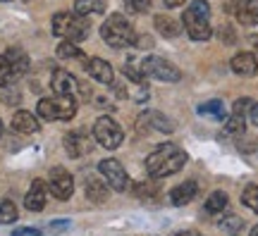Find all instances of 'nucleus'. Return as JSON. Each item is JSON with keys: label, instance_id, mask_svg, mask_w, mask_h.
<instances>
[{"label": "nucleus", "instance_id": "473e14b6", "mask_svg": "<svg viewBox=\"0 0 258 236\" xmlns=\"http://www.w3.org/2000/svg\"><path fill=\"white\" fill-rule=\"evenodd\" d=\"M48 227H50V234H62V231H67L72 227V222L70 219H53Z\"/></svg>", "mask_w": 258, "mask_h": 236}, {"label": "nucleus", "instance_id": "9b49d317", "mask_svg": "<svg viewBox=\"0 0 258 236\" xmlns=\"http://www.w3.org/2000/svg\"><path fill=\"white\" fill-rule=\"evenodd\" d=\"M50 89H53L55 96H77V91L82 89V82L74 79L70 72L57 69V72L53 74V79H50Z\"/></svg>", "mask_w": 258, "mask_h": 236}, {"label": "nucleus", "instance_id": "4be33fe9", "mask_svg": "<svg viewBox=\"0 0 258 236\" xmlns=\"http://www.w3.org/2000/svg\"><path fill=\"white\" fill-rule=\"evenodd\" d=\"M199 112H201L203 117L227 119V112H225V105H222V100H208V103H201V105H199Z\"/></svg>", "mask_w": 258, "mask_h": 236}, {"label": "nucleus", "instance_id": "c9c22d12", "mask_svg": "<svg viewBox=\"0 0 258 236\" xmlns=\"http://www.w3.org/2000/svg\"><path fill=\"white\" fill-rule=\"evenodd\" d=\"M251 122L258 127V103H253V108H251Z\"/></svg>", "mask_w": 258, "mask_h": 236}, {"label": "nucleus", "instance_id": "c756f323", "mask_svg": "<svg viewBox=\"0 0 258 236\" xmlns=\"http://www.w3.org/2000/svg\"><path fill=\"white\" fill-rule=\"evenodd\" d=\"M253 108V100L251 98H239L234 100V105H232V115H239V117H246Z\"/></svg>", "mask_w": 258, "mask_h": 236}, {"label": "nucleus", "instance_id": "412c9836", "mask_svg": "<svg viewBox=\"0 0 258 236\" xmlns=\"http://www.w3.org/2000/svg\"><path fill=\"white\" fill-rule=\"evenodd\" d=\"M5 57H8L10 64L15 67L17 76H22V74L29 69V57H27V53H24L22 48H10L8 53H5Z\"/></svg>", "mask_w": 258, "mask_h": 236}, {"label": "nucleus", "instance_id": "393cba45", "mask_svg": "<svg viewBox=\"0 0 258 236\" xmlns=\"http://www.w3.org/2000/svg\"><path fill=\"white\" fill-rule=\"evenodd\" d=\"M17 205L12 200H0V224H12V222H17Z\"/></svg>", "mask_w": 258, "mask_h": 236}, {"label": "nucleus", "instance_id": "72a5a7b5", "mask_svg": "<svg viewBox=\"0 0 258 236\" xmlns=\"http://www.w3.org/2000/svg\"><path fill=\"white\" fill-rule=\"evenodd\" d=\"M43 231L41 229H34V227H19L12 231V236H41Z\"/></svg>", "mask_w": 258, "mask_h": 236}, {"label": "nucleus", "instance_id": "f257e3e1", "mask_svg": "<svg viewBox=\"0 0 258 236\" xmlns=\"http://www.w3.org/2000/svg\"><path fill=\"white\" fill-rule=\"evenodd\" d=\"M186 163V153L175 143H163L158 145L153 153L146 158V172L156 179L177 174Z\"/></svg>", "mask_w": 258, "mask_h": 236}, {"label": "nucleus", "instance_id": "bb28decb", "mask_svg": "<svg viewBox=\"0 0 258 236\" xmlns=\"http://www.w3.org/2000/svg\"><path fill=\"white\" fill-rule=\"evenodd\" d=\"M241 203H244L246 208H251L253 212H258V186L256 184H249V186L244 189V193H241Z\"/></svg>", "mask_w": 258, "mask_h": 236}, {"label": "nucleus", "instance_id": "39448f33", "mask_svg": "<svg viewBox=\"0 0 258 236\" xmlns=\"http://www.w3.org/2000/svg\"><path fill=\"white\" fill-rule=\"evenodd\" d=\"M36 112L46 122L55 119H72L77 112V100L74 96H55V98H41L36 105Z\"/></svg>", "mask_w": 258, "mask_h": 236}, {"label": "nucleus", "instance_id": "6e6552de", "mask_svg": "<svg viewBox=\"0 0 258 236\" xmlns=\"http://www.w3.org/2000/svg\"><path fill=\"white\" fill-rule=\"evenodd\" d=\"M98 170H101V174L105 177V182H108V186H110V189L127 191L129 186H132V182H129V174H127V170L122 167L120 160H115V158L101 160V163H98Z\"/></svg>", "mask_w": 258, "mask_h": 236}, {"label": "nucleus", "instance_id": "e433bc0d", "mask_svg": "<svg viewBox=\"0 0 258 236\" xmlns=\"http://www.w3.org/2000/svg\"><path fill=\"white\" fill-rule=\"evenodd\" d=\"M165 3V8H179V5H184V0H163Z\"/></svg>", "mask_w": 258, "mask_h": 236}, {"label": "nucleus", "instance_id": "f704fd0d", "mask_svg": "<svg viewBox=\"0 0 258 236\" xmlns=\"http://www.w3.org/2000/svg\"><path fill=\"white\" fill-rule=\"evenodd\" d=\"M220 34H225V43H234V31H232L230 27L220 29Z\"/></svg>", "mask_w": 258, "mask_h": 236}, {"label": "nucleus", "instance_id": "ddd939ff", "mask_svg": "<svg viewBox=\"0 0 258 236\" xmlns=\"http://www.w3.org/2000/svg\"><path fill=\"white\" fill-rule=\"evenodd\" d=\"M139 127L141 129L146 127V131H158V134H170V131H175V124H172L167 117H163L160 112H156V110L144 112V115L139 117Z\"/></svg>", "mask_w": 258, "mask_h": 236}, {"label": "nucleus", "instance_id": "5701e85b", "mask_svg": "<svg viewBox=\"0 0 258 236\" xmlns=\"http://www.w3.org/2000/svg\"><path fill=\"white\" fill-rule=\"evenodd\" d=\"M227 203H230L227 193H225V191H215V193H211L208 200H206V212L218 215V212H222V210L227 208Z\"/></svg>", "mask_w": 258, "mask_h": 236}, {"label": "nucleus", "instance_id": "7c9ffc66", "mask_svg": "<svg viewBox=\"0 0 258 236\" xmlns=\"http://www.w3.org/2000/svg\"><path fill=\"white\" fill-rule=\"evenodd\" d=\"M239 227H244V219L237 217V215H230V217L220 219V229H227V231H237Z\"/></svg>", "mask_w": 258, "mask_h": 236}, {"label": "nucleus", "instance_id": "cd10ccee", "mask_svg": "<svg viewBox=\"0 0 258 236\" xmlns=\"http://www.w3.org/2000/svg\"><path fill=\"white\" fill-rule=\"evenodd\" d=\"M82 55L84 53L72 41H62V43L57 46V57H62V60H72V57H82Z\"/></svg>", "mask_w": 258, "mask_h": 236}, {"label": "nucleus", "instance_id": "2eb2a0df", "mask_svg": "<svg viewBox=\"0 0 258 236\" xmlns=\"http://www.w3.org/2000/svg\"><path fill=\"white\" fill-rule=\"evenodd\" d=\"M232 72L239 74V76H253V74L258 72V60L253 53H239L232 57Z\"/></svg>", "mask_w": 258, "mask_h": 236}, {"label": "nucleus", "instance_id": "7ed1b4c3", "mask_svg": "<svg viewBox=\"0 0 258 236\" xmlns=\"http://www.w3.org/2000/svg\"><path fill=\"white\" fill-rule=\"evenodd\" d=\"M89 31H91V24L84 15H77V12H57L53 17V34L55 36H62L64 41H72V43H79L84 38H89Z\"/></svg>", "mask_w": 258, "mask_h": 236}, {"label": "nucleus", "instance_id": "6ab92c4d", "mask_svg": "<svg viewBox=\"0 0 258 236\" xmlns=\"http://www.w3.org/2000/svg\"><path fill=\"white\" fill-rule=\"evenodd\" d=\"M156 29L167 38H175L179 36V31H182V24L177 22L175 17H165V15H158L156 17Z\"/></svg>", "mask_w": 258, "mask_h": 236}, {"label": "nucleus", "instance_id": "ea45409f", "mask_svg": "<svg viewBox=\"0 0 258 236\" xmlns=\"http://www.w3.org/2000/svg\"><path fill=\"white\" fill-rule=\"evenodd\" d=\"M0 134H3V122H0Z\"/></svg>", "mask_w": 258, "mask_h": 236}, {"label": "nucleus", "instance_id": "423d86ee", "mask_svg": "<svg viewBox=\"0 0 258 236\" xmlns=\"http://www.w3.org/2000/svg\"><path fill=\"white\" fill-rule=\"evenodd\" d=\"M141 72L148 79H156V82H179L182 79V72L177 69L172 62H167L158 55H146L144 62H141Z\"/></svg>", "mask_w": 258, "mask_h": 236}, {"label": "nucleus", "instance_id": "20e7f679", "mask_svg": "<svg viewBox=\"0 0 258 236\" xmlns=\"http://www.w3.org/2000/svg\"><path fill=\"white\" fill-rule=\"evenodd\" d=\"M101 36L110 48H127L137 43L134 29L127 22V17H122V15H110V17L103 22Z\"/></svg>", "mask_w": 258, "mask_h": 236}, {"label": "nucleus", "instance_id": "dca6fc26", "mask_svg": "<svg viewBox=\"0 0 258 236\" xmlns=\"http://www.w3.org/2000/svg\"><path fill=\"white\" fill-rule=\"evenodd\" d=\"M12 129L19 131V134H36L38 129H41V124H38V119L31 112L19 110V112H15V117H12Z\"/></svg>", "mask_w": 258, "mask_h": 236}, {"label": "nucleus", "instance_id": "4c0bfd02", "mask_svg": "<svg viewBox=\"0 0 258 236\" xmlns=\"http://www.w3.org/2000/svg\"><path fill=\"white\" fill-rule=\"evenodd\" d=\"M175 236H196V234H191V231H177Z\"/></svg>", "mask_w": 258, "mask_h": 236}, {"label": "nucleus", "instance_id": "f8f14e48", "mask_svg": "<svg viewBox=\"0 0 258 236\" xmlns=\"http://www.w3.org/2000/svg\"><path fill=\"white\" fill-rule=\"evenodd\" d=\"M46 198H48V184L43 179H34L29 193L24 196V208L31 210V212H38V210L46 208Z\"/></svg>", "mask_w": 258, "mask_h": 236}, {"label": "nucleus", "instance_id": "f03ea898", "mask_svg": "<svg viewBox=\"0 0 258 236\" xmlns=\"http://www.w3.org/2000/svg\"><path fill=\"white\" fill-rule=\"evenodd\" d=\"M182 24H184L189 38H194V41H208L211 34H213V29H211V5H208L206 0H194L191 5L184 10Z\"/></svg>", "mask_w": 258, "mask_h": 236}, {"label": "nucleus", "instance_id": "a878e982", "mask_svg": "<svg viewBox=\"0 0 258 236\" xmlns=\"http://www.w3.org/2000/svg\"><path fill=\"white\" fill-rule=\"evenodd\" d=\"M74 12L77 15H93V12H103V0H77L74 3Z\"/></svg>", "mask_w": 258, "mask_h": 236}, {"label": "nucleus", "instance_id": "b1692460", "mask_svg": "<svg viewBox=\"0 0 258 236\" xmlns=\"http://www.w3.org/2000/svg\"><path fill=\"white\" fill-rule=\"evenodd\" d=\"M19 76L15 72V67L10 64V60L5 55H0V86H10L12 82H17Z\"/></svg>", "mask_w": 258, "mask_h": 236}, {"label": "nucleus", "instance_id": "58836bf2", "mask_svg": "<svg viewBox=\"0 0 258 236\" xmlns=\"http://www.w3.org/2000/svg\"><path fill=\"white\" fill-rule=\"evenodd\" d=\"M251 236H258V224H256L253 229H251Z\"/></svg>", "mask_w": 258, "mask_h": 236}, {"label": "nucleus", "instance_id": "4468645a", "mask_svg": "<svg viewBox=\"0 0 258 236\" xmlns=\"http://www.w3.org/2000/svg\"><path fill=\"white\" fill-rule=\"evenodd\" d=\"M84 67H86V74H89L91 79H96L98 84H112V79H115V72H112L110 62H105V60H101V57L86 60Z\"/></svg>", "mask_w": 258, "mask_h": 236}, {"label": "nucleus", "instance_id": "f3484780", "mask_svg": "<svg viewBox=\"0 0 258 236\" xmlns=\"http://www.w3.org/2000/svg\"><path fill=\"white\" fill-rule=\"evenodd\" d=\"M196 193H199V184L184 182L170 191V200H172V205H186V203H191L196 198Z\"/></svg>", "mask_w": 258, "mask_h": 236}, {"label": "nucleus", "instance_id": "aec40b11", "mask_svg": "<svg viewBox=\"0 0 258 236\" xmlns=\"http://www.w3.org/2000/svg\"><path fill=\"white\" fill-rule=\"evenodd\" d=\"M237 17L244 24H258V0H241Z\"/></svg>", "mask_w": 258, "mask_h": 236}, {"label": "nucleus", "instance_id": "2f4dec72", "mask_svg": "<svg viewBox=\"0 0 258 236\" xmlns=\"http://www.w3.org/2000/svg\"><path fill=\"white\" fill-rule=\"evenodd\" d=\"M124 5H127L129 12L141 15V12H146V10L151 8V0H124Z\"/></svg>", "mask_w": 258, "mask_h": 236}, {"label": "nucleus", "instance_id": "c85d7f7f", "mask_svg": "<svg viewBox=\"0 0 258 236\" xmlns=\"http://www.w3.org/2000/svg\"><path fill=\"white\" fill-rule=\"evenodd\" d=\"M244 129H246V119L239 117V115H230L227 122H225V131L227 134H244Z\"/></svg>", "mask_w": 258, "mask_h": 236}, {"label": "nucleus", "instance_id": "a211bd4d", "mask_svg": "<svg viewBox=\"0 0 258 236\" xmlns=\"http://www.w3.org/2000/svg\"><path fill=\"white\" fill-rule=\"evenodd\" d=\"M86 198L93 203H105L108 200V184H103L96 177H89L86 179Z\"/></svg>", "mask_w": 258, "mask_h": 236}, {"label": "nucleus", "instance_id": "0eeeda50", "mask_svg": "<svg viewBox=\"0 0 258 236\" xmlns=\"http://www.w3.org/2000/svg\"><path fill=\"white\" fill-rule=\"evenodd\" d=\"M93 138H96L103 148L112 150V148H117V145L124 141V131L120 129V124H117L115 119L105 115V117L96 119V124H93Z\"/></svg>", "mask_w": 258, "mask_h": 236}, {"label": "nucleus", "instance_id": "1a4fd4ad", "mask_svg": "<svg viewBox=\"0 0 258 236\" xmlns=\"http://www.w3.org/2000/svg\"><path fill=\"white\" fill-rule=\"evenodd\" d=\"M48 191L55 196L57 200H67L74 193V179L72 174L62 170V167H53L50 170V182H48Z\"/></svg>", "mask_w": 258, "mask_h": 236}, {"label": "nucleus", "instance_id": "a19ab883", "mask_svg": "<svg viewBox=\"0 0 258 236\" xmlns=\"http://www.w3.org/2000/svg\"><path fill=\"white\" fill-rule=\"evenodd\" d=\"M0 3H10V0H0Z\"/></svg>", "mask_w": 258, "mask_h": 236}, {"label": "nucleus", "instance_id": "9d476101", "mask_svg": "<svg viewBox=\"0 0 258 236\" xmlns=\"http://www.w3.org/2000/svg\"><path fill=\"white\" fill-rule=\"evenodd\" d=\"M62 143H64V150H67L70 158H82V155L91 153V138H89V134H86L84 129H77V131L64 134Z\"/></svg>", "mask_w": 258, "mask_h": 236}]
</instances>
